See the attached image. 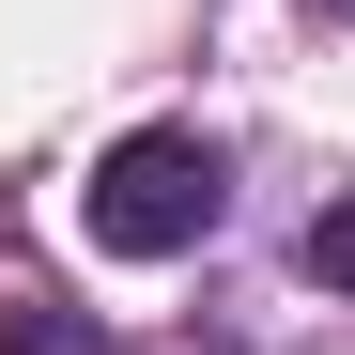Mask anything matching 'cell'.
<instances>
[{"label":"cell","instance_id":"1","mask_svg":"<svg viewBox=\"0 0 355 355\" xmlns=\"http://www.w3.org/2000/svg\"><path fill=\"white\" fill-rule=\"evenodd\" d=\"M216 216H232V170H216V139H186V124H139L124 155L93 170V248H124V263H186Z\"/></svg>","mask_w":355,"mask_h":355},{"label":"cell","instance_id":"2","mask_svg":"<svg viewBox=\"0 0 355 355\" xmlns=\"http://www.w3.org/2000/svg\"><path fill=\"white\" fill-rule=\"evenodd\" d=\"M0 355H124V340L78 324V309H16V324H0Z\"/></svg>","mask_w":355,"mask_h":355},{"label":"cell","instance_id":"4","mask_svg":"<svg viewBox=\"0 0 355 355\" xmlns=\"http://www.w3.org/2000/svg\"><path fill=\"white\" fill-rule=\"evenodd\" d=\"M309 16H340V31H355V0H309Z\"/></svg>","mask_w":355,"mask_h":355},{"label":"cell","instance_id":"3","mask_svg":"<svg viewBox=\"0 0 355 355\" xmlns=\"http://www.w3.org/2000/svg\"><path fill=\"white\" fill-rule=\"evenodd\" d=\"M309 278H324V293H355V201H324V216H309Z\"/></svg>","mask_w":355,"mask_h":355}]
</instances>
